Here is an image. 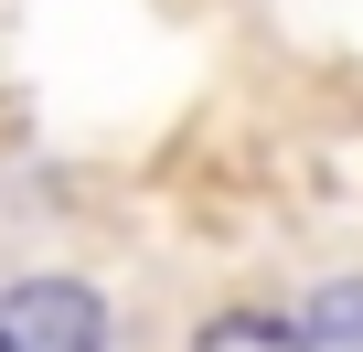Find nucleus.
Masks as SVG:
<instances>
[{
    "mask_svg": "<svg viewBox=\"0 0 363 352\" xmlns=\"http://www.w3.org/2000/svg\"><path fill=\"white\" fill-rule=\"evenodd\" d=\"M0 352H107V299L86 278H11L0 288Z\"/></svg>",
    "mask_w": 363,
    "mask_h": 352,
    "instance_id": "1",
    "label": "nucleus"
},
{
    "mask_svg": "<svg viewBox=\"0 0 363 352\" xmlns=\"http://www.w3.org/2000/svg\"><path fill=\"white\" fill-rule=\"evenodd\" d=\"M299 352H363V278H320L299 299Z\"/></svg>",
    "mask_w": 363,
    "mask_h": 352,
    "instance_id": "2",
    "label": "nucleus"
},
{
    "mask_svg": "<svg viewBox=\"0 0 363 352\" xmlns=\"http://www.w3.org/2000/svg\"><path fill=\"white\" fill-rule=\"evenodd\" d=\"M193 352H299V320L289 310H214L193 331Z\"/></svg>",
    "mask_w": 363,
    "mask_h": 352,
    "instance_id": "3",
    "label": "nucleus"
}]
</instances>
